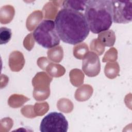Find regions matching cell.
<instances>
[{
	"mask_svg": "<svg viewBox=\"0 0 132 132\" xmlns=\"http://www.w3.org/2000/svg\"><path fill=\"white\" fill-rule=\"evenodd\" d=\"M33 36L36 42L46 48L54 47L60 43L55 22L52 20L42 21L35 29Z\"/></svg>",
	"mask_w": 132,
	"mask_h": 132,
	"instance_id": "obj_3",
	"label": "cell"
},
{
	"mask_svg": "<svg viewBox=\"0 0 132 132\" xmlns=\"http://www.w3.org/2000/svg\"><path fill=\"white\" fill-rule=\"evenodd\" d=\"M12 32L10 29L2 27L0 28V44H3L8 43L11 39Z\"/></svg>",
	"mask_w": 132,
	"mask_h": 132,
	"instance_id": "obj_8",
	"label": "cell"
},
{
	"mask_svg": "<svg viewBox=\"0 0 132 132\" xmlns=\"http://www.w3.org/2000/svg\"><path fill=\"white\" fill-rule=\"evenodd\" d=\"M84 16L90 30L93 34L108 30L113 22L111 1H87Z\"/></svg>",
	"mask_w": 132,
	"mask_h": 132,
	"instance_id": "obj_2",
	"label": "cell"
},
{
	"mask_svg": "<svg viewBox=\"0 0 132 132\" xmlns=\"http://www.w3.org/2000/svg\"><path fill=\"white\" fill-rule=\"evenodd\" d=\"M54 22L60 39L66 43L82 42L90 32L84 14L79 11L63 8L58 11Z\"/></svg>",
	"mask_w": 132,
	"mask_h": 132,
	"instance_id": "obj_1",
	"label": "cell"
},
{
	"mask_svg": "<svg viewBox=\"0 0 132 132\" xmlns=\"http://www.w3.org/2000/svg\"><path fill=\"white\" fill-rule=\"evenodd\" d=\"M87 1H66L63 3V7L64 8H69L76 11H84L85 9V7Z\"/></svg>",
	"mask_w": 132,
	"mask_h": 132,
	"instance_id": "obj_7",
	"label": "cell"
},
{
	"mask_svg": "<svg viewBox=\"0 0 132 132\" xmlns=\"http://www.w3.org/2000/svg\"><path fill=\"white\" fill-rule=\"evenodd\" d=\"M68 122L64 116L57 112L47 114L42 120L40 130L42 132H67Z\"/></svg>",
	"mask_w": 132,
	"mask_h": 132,
	"instance_id": "obj_4",
	"label": "cell"
},
{
	"mask_svg": "<svg viewBox=\"0 0 132 132\" xmlns=\"http://www.w3.org/2000/svg\"><path fill=\"white\" fill-rule=\"evenodd\" d=\"M82 69L88 76H94L100 72V63L98 56L93 52H90L84 57Z\"/></svg>",
	"mask_w": 132,
	"mask_h": 132,
	"instance_id": "obj_6",
	"label": "cell"
},
{
	"mask_svg": "<svg viewBox=\"0 0 132 132\" xmlns=\"http://www.w3.org/2000/svg\"><path fill=\"white\" fill-rule=\"evenodd\" d=\"M114 23L127 24L132 20V1H111Z\"/></svg>",
	"mask_w": 132,
	"mask_h": 132,
	"instance_id": "obj_5",
	"label": "cell"
}]
</instances>
